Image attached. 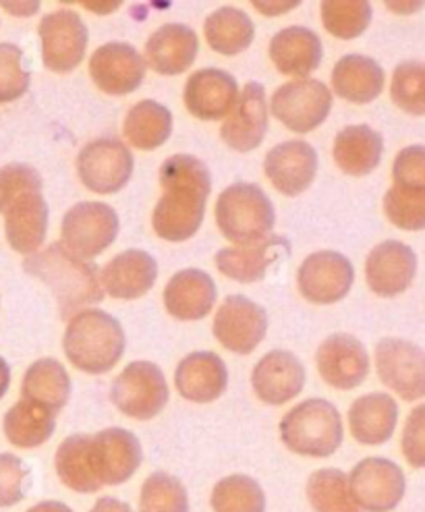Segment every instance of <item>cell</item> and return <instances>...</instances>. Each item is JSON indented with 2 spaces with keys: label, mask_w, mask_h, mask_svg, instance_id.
I'll return each instance as SVG.
<instances>
[{
  "label": "cell",
  "mask_w": 425,
  "mask_h": 512,
  "mask_svg": "<svg viewBox=\"0 0 425 512\" xmlns=\"http://www.w3.org/2000/svg\"><path fill=\"white\" fill-rule=\"evenodd\" d=\"M162 197L154 208V231L164 241H187L200 231L212 191L208 166L187 154L168 158L160 168Z\"/></svg>",
  "instance_id": "1"
},
{
  "label": "cell",
  "mask_w": 425,
  "mask_h": 512,
  "mask_svg": "<svg viewBox=\"0 0 425 512\" xmlns=\"http://www.w3.org/2000/svg\"><path fill=\"white\" fill-rule=\"evenodd\" d=\"M23 268L50 287L65 320H71L83 307L100 303L104 297L96 268L65 249L63 243H52L27 255Z\"/></svg>",
  "instance_id": "2"
},
{
  "label": "cell",
  "mask_w": 425,
  "mask_h": 512,
  "mask_svg": "<svg viewBox=\"0 0 425 512\" xmlns=\"http://www.w3.org/2000/svg\"><path fill=\"white\" fill-rule=\"evenodd\" d=\"M125 330L102 309H83L69 320L63 347L67 359L85 374H106L125 353Z\"/></svg>",
  "instance_id": "3"
},
{
  "label": "cell",
  "mask_w": 425,
  "mask_h": 512,
  "mask_svg": "<svg viewBox=\"0 0 425 512\" xmlns=\"http://www.w3.org/2000/svg\"><path fill=\"white\" fill-rule=\"evenodd\" d=\"M343 417L324 398H307L280 421V438L301 457L326 459L343 444Z\"/></svg>",
  "instance_id": "4"
},
{
  "label": "cell",
  "mask_w": 425,
  "mask_h": 512,
  "mask_svg": "<svg viewBox=\"0 0 425 512\" xmlns=\"http://www.w3.org/2000/svg\"><path fill=\"white\" fill-rule=\"evenodd\" d=\"M216 222L220 233L235 245H251L270 237L276 212L262 187L235 183L218 197Z\"/></svg>",
  "instance_id": "5"
},
{
  "label": "cell",
  "mask_w": 425,
  "mask_h": 512,
  "mask_svg": "<svg viewBox=\"0 0 425 512\" xmlns=\"http://www.w3.org/2000/svg\"><path fill=\"white\" fill-rule=\"evenodd\" d=\"M112 403L131 419H154L168 403V384L152 361H133L117 376L110 390Z\"/></svg>",
  "instance_id": "6"
},
{
  "label": "cell",
  "mask_w": 425,
  "mask_h": 512,
  "mask_svg": "<svg viewBox=\"0 0 425 512\" xmlns=\"http://www.w3.org/2000/svg\"><path fill=\"white\" fill-rule=\"evenodd\" d=\"M272 115L295 133L320 127L332 108V92L318 79H293L274 92Z\"/></svg>",
  "instance_id": "7"
},
{
  "label": "cell",
  "mask_w": 425,
  "mask_h": 512,
  "mask_svg": "<svg viewBox=\"0 0 425 512\" xmlns=\"http://www.w3.org/2000/svg\"><path fill=\"white\" fill-rule=\"evenodd\" d=\"M63 245L81 260L100 255L119 235V216L108 204L83 202L63 218Z\"/></svg>",
  "instance_id": "8"
},
{
  "label": "cell",
  "mask_w": 425,
  "mask_h": 512,
  "mask_svg": "<svg viewBox=\"0 0 425 512\" xmlns=\"http://www.w3.org/2000/svg\"><path fill=\"white\" fill-rule=\"evenodd\" d=\"M77 173L90 191L117 193L133 175V154L125 141L115 137L90 141L77 156Z\"/></svg>",
  "instance_id": "9"
},
{
  "label": "cell",
  "mask_w": 425,
  "mask_h": 512,
  "mask_svg": "<svg viewBox=\"0 0 425 512\" xmlns=\"http://www.w3.org/2000/svg\"><path fill=\"white\" fill-rule=\"evenodd\" d=\"M349 479V492L365 512H390L401 504L407 479L403 469L380 457L365 459L357 463L351 471Z\"/></svg>",
  "instance_id": "10"
},
{
  "label": "cell",
  "mask_w": 425,
  "mask_h": 512,
  "mask_svg": "<svg viewBox=\"0 0 425 512\" xmlns=\"http://www.w3.org/2000/svg\"><path fill=\"white\" fill-rule=\"evenodd\" d=\"M378 376L399 394L403 401L413 403L425 398V351L403 338H384L376 347Z\"/></svg>",
  "instance_id": "11"
},
{
  "label": "cell",
  "mask_w": 425,
  "mask_h": 512,
  "mask_svg": "<svg viewBox=\"0 0 425 512\" xmlns=\"http://www.w3.org/2000/svg\"><path fill=\"white\" fill-rule=\"evenodd\" d=\"M42 61L54 73H71L88 48V27L75 11L61 9L40 21Z\"/></svg>",
  "instance_id": "12"
},
{
  "label": "cell",
  "mask_w": 425,
  "mask_h": 512,
  "mask_svg": "<svg viewBox=\"0 0 425 512\" xmlns=\"http://www.w3.org/2000/svg\"><path fill=\"white\" fill-rule=\"evenodd\" d=\"M266 330V311L243 295L226 297L214 318V336L218 343L237 355H249L258 349Z\"/></svg>",
  "instance_id": "13"
},
{
  "label": "cell",
  "mask_w": 425,
  "mask_h": 512,
  "mask_svg": "<svg viewBox=\"0 0 425 512\" xmlns=\"http://www.w3.org/2000/svg\"><path fill=\"white\" fill-rule=\"evenodd\" d=\"M353 280V264L343 253L336 251L311 253L297 274L301 295L316 305H330L345 299L353 287Z\"/></svg>",
  "instance_id": "14"
},
{
  "label": "cell",
  "mask_w": 425,
  "mask_h": 512,
  "mask_svg": "<svg viewBox=\"0 0 425 512\" xmlns=\"http://www.w3.org/2000/svg\"><path fill=\"white\" fill-rule=\"evenodd\" d=\"M322 380L336 390H353L370 374V355L351 334H332L316 353Z\"/></svg>",
  "instance_id": "15"
},
{
  "label": "cell",
  "mask_w": 425,
  "mask_h": 512,
  "mask_svg": "<svg viewBox=\"0 0 425 512\" xmlns=\"http://www.w3.org/2000/svg\"><path fill=\"white\" fill-rule=\"evenodd\" d=\"M92 467L104 486H121L141 465V444L135 434L123 428H108L92 436Z\"/></svg>",
  "instance_id": "16"
},
{
  "label": "cell",
  "mask_w": 425,
  "mask_h": 512,
  "mask_svg": "<svg viewBox=\"0 0 425 512\" xmlns=\"http://www.w3.org/2000/svg\"><path fill=\"white\" fill-rule=\"evenodd\" d=\"M90 75L98 88L112 96L135 92L146 77V61L131 44L110 42L90 59Z\"/></svg>",
  "instance_id": "17"
},
{
  "label": "cell",
  "mask_w": 425,
  "mask_h": 512,
  "mask_svg": "<svg viewBox=\"0 0 425 512\" xmlns=\"http://www.w3.org/2000/svg\"><path fill=\"white\" fill-rule=\"evenodd\" d=\"M268 129V104L264 85L249 81L231 115L222 123L220 135L224 144L237 152H251L258 148Z\"/></svg>",
  "instance_id": "18"
},
{
  "label": "cell",
  "mask_w": 425,
  "mask_h": 512,
  "mask_svg": "<svg viewBox=\"0 0 425 512\" xmlns=\"http://www.w3.org/2000/svg\"><path fill=\"white\" fill-rule=\"evenodd\" d=\"M417 272L415 251L401 241H384L372 249L365 262V280L380 297L405 293Z\"/></svg>",
  "instance_id": "19"
},
{
  "label": "cell",
  "mask_w": 425,
  "mask_h": 512,
  "mask_svg": "<svg viewBox=\"0 0 425 512\" xmlns=\"http://www.w3.org/2000/svg\"><path fill=\"white\" fill-rule=\"evenodd\" d=\"M239 98V85L222 69L195 71L185 83V106L195 119L220 121L231 115Z\"/></svg>",
  "instance_id": "20"
},
{
  "label": "cell",
  "mask_w": 425,
  "mask_h": 512,
  "mask_svg": "<svg viewBox=\"0 0 425 512\" xmlns=\"http://www.w3.org/2000/svg\"><path fill=\"white\" fill-rule=\"evenodd\" d=\"M251 386L262 403L285 405L301 394L305 367L289 351H272L253 367Z\"/></svg>",
  "instance_id": "21"
},
{
  "label": "cell",
  "mask_w": 425,
  "mask_h": 512,
  "mask_svg": "<svg viewBox=\"0 0 425 512\" xmlns=\"http://www.w3.org/2000/svg\"><path fill=\"white\" fill-rule=\"evenodd\" d=\"M264 170L280 193L299 195L316 179L318 154L307 141H285L268 152Z\"/></svg>",
  "instance_id": "22"
},
{
  "label": "cell",
  "mask_w": 425,
  "mask_h": 512,
  "mask_svg": "<svg viewBox=\"0 0 425 512\" xmlns=\"http://www.w3.org/2000/svg\"><path fill=\"white\" fill-rule=\"evenodd\" d=\"M158 264L150 253L129 249L112 258L100 272L104 293L115 299H139L146 295L156 282Z\"/></svg>",
  "instance_id": "23"
},
{
  "label": "cell",
  "mask_w": 425,
  "mask_h": 512,
  "mask_svg": "<svg viewBox=\"0 0 425 512\" xmlns=\"http://www.w3.org/2000/svg\"><path fill=\"white\" fill-rule=\"evenodd\" d=\"M216 284L210 274L187 268L168 280L164 289V305L173 318L195 322L206 318L216 305Z\"/></svg>",
  "instance_id": "24"
},
{
  "label": "cell",
  "mask_w": 425,
  "mask_h": 512,
  "mask_svg": "<svg viewBox=\"0 0 425 512\" xmlns=\"http://www.w3.org/2000/svg\"><path fill=\"white\" fill-rule=\"evenodd\" d=\"M175 386L187 401L206 405L224 394L229 386V369L216 353H191L177 367Z\"/></svg>",
  "instance_id": "25"
},
{
  "label": "cell",
  "mask_w": 425,
  "mask_h": 512,
  "mask_svg": "<svg viewBox=\"0 0 425 512\" xmlns=\"http://www.w3.org/2000/svg\"><path fill=\"white\" fill-rule=\"evenodd\" d=\"M200 50V40L183 23H166L146 44V61L160 75H181L191 69Z\"/></svg>",
  "instance_id": "26"
},
{
  "label": "cell",
  "mask_w": 425,
  "mask_h": 512,
  "mask_svg": "<svg viewBox=\"0 0 425 512\" xmlns=\"http://www.w3.org/2000/svg\"><path fill=\"white\" fill-rule=\"evenodd\" d=\"M3 216L7 241L17 253L32 255L42 247L48 231V206L42 191L21 195Z\"/></svg>",
  "instance_id": "27"
},
{
  "label": "cell",
  "mask_w": 425,
  "mask_h": 512,
  "mask_svg": "<svg viewBox=\"0 0 425 512\" xmlns=\"http://www.w3.org/2000/svg\"><path fill=\"white\" fill-rule=\"evenodd\" d=\"M270 59L282 75L307 79L322 61V42L307 27H285L270 42Z\"/></svg>",
  "instance_id": "28"
},
{
  "label": "cell",
  "mask_w": 425,
  "mask_h": 512,
  "mask_svg": "<svg viewBox=\"0 0 425 512\" xmlns=\"http://www.w3.org/2000/svg\"><path fill=\"white\" fill-rule=\"evenodd\" d=\"M399 405L390 394H365L349 409V428L353 438L365 446H380L388 442L396 430Z\"/></svg>",
  "instance_id": "29"
},
{
  "label": "cell",
  "mask_w": 425,
  "mask_h": 512,
  "mask_svg": "<svg viewBox=\"0 0 425 512\" xmlns=\"http://www.w3.org/2000/svg\"><path fill=\"white\" fill-rule=\"evenodd\" d=\"M280 253H289V243L270 235L251 245L224 247L216 253L218 270L237 282H255L266 276V270L278 260Z\"/></svg>",
  "instance_id": "30"
},
{
  "label": "cell",
  "mask_w": 425,
  "mask_h": 512,
  "mask_svg": "<svg viewBox=\"0 0 425 512\" xmlns=\"http://www.w3.org/2000/svg\"><path fill=\"white\" fill-rule=\"evenodd\" d=\"M384 81L382 67L361 54L343 56L332 71V90L353 104L374 102L384 90Z\"/></svg>",
  "instance_id": "31"
},
{
  "label": "cell",
  "mask_w": 425,
  "mask_h": 512,
  "mask_svg": "<svg viewBox=\"0 0 425 512\" xmlns=\"http://www.w3.org/2000/svg\"><path fill=\"white\" fill-rule=\"evenodd\" d=\"M384 139L378 131L367 125H351L340 131L334 139V162L347 175H370L380 164Z\"/></svg>",
  "instance_id": "32"
},
{
  "label": "cell",
  "mask_w": 425,
  "mask_h": 512,
  "mask_svg": "<svg viewBox=\"0 0 425 512\" xmlns=\"http://www.w3.org/2000/svg\"><path fill=\"white\" fill-rule=\"evenodd\" d=\"M21 394L25 401L38 403L54 413H59L69 403L71 378L61 361L38 359L23 376Z\"/></svg>",
  "instance_id": "33"
},
{
  "label": "cell",
  "mask_w": 425,
  "mask_h": 512,
  "mask_svg": "<svg viewBox=\"0 0 425 512\" xmlns=\"http://www.w3.org/2000/svg\"><path fill=\"white\" fill-rule=\"evenodd\" d=\"M92 436L77 434L63 440V444L56 450V473L65 486L79 494H94L102 490V483L96 479L92 467Z\"/></svg>",
  "instance_id": "34"
},
{
  "label": "cell",
  "mask_w": 425,
  "mask_h": 512,
  "mask_svg": "<svg viewBox=\"0 0 425 512\" xmlns=\"http://www.w3.org/2000/svg\"><path fill=\"white\" fill-rule=\"evenodd\" d=\"M56 428V413L32 403L21 401L5 415V436L17 448H38L50 440Z\"/></svg>",
  "instance_id": "35"
},
{
  "label": "cell",
  "mask_w": 425,
  "mask_h": 512,
  "mask_svg": "<svg viewBox=\"0 0 425 512\" xmlns=\"http://www.w3.org/2000/svg\"><path fill=\"white\" fill-rule=\"evenodd\" d=\"M123 133L137 150H156L173 133V115L156 100L137 102L125 117Z\"/></svg>",
  "instance_id": "36"
},
{
  "label": "cell",
  "mask_w": 425,
  "mask_h": 512,
  "mask_svg": "<svg viewBox=\"0 0 425 512\" xmlns=\"http://www.w3.org/2000/svg\"><path fill=\"white\" fill-rule=\"evenodd\" d=\"M204 34L212 50L224 56H235L249 48L255 30L253 21L241 9L222 7L206 19Z\"/></svg>",
  "instance_id": "37"
},
{
  "label": "cell",
  "mask_w": 425,
  "mask_h": 512,
  "mask_svg": "<svg viewBox=\"0 0 425 512\" xmlns=\"http://www.w3.org/2000/svg\"><path fill=\"white\" fill-rule=\"evenodd\" d=\"M307 500L316 512H361L340 469H320L307 479Z\"/></svg>",
  "instance_id": "38"
},
{
  "label": "cell",
  "mask_w": 425,
  "mask_h": 512,
  "mask_svg": "<svg viewBox=\"0 0 425 512\" xmlns=\"http://www.w3.org/2000/svg\"><path fill=\"white\" fill-rule=\"evenodd\" d=\"M214 512H266V494L255 479L247 475H229L212 490Z\"/></svg>",
  "instance_id": "39"
},
{
  "label": "cell",
  "mask_w": 425,
  "mask_h": 512,
  "mask_svg": "<svg viewBox=\"0 0 425 512\" xmlns=\"http://www.w3.org/2000/svg\"><path fill=\"white\" fill-rule=\"evenodd\" d=\"M139 512H189L183 481L170 473H152L141 486Z\"/></svg>",
  "instance_id": "40"
},
{
  "label": "cell",
  "mask_w": 425,
  "mask_h": 512,
  "mask_svg": "<svg viewBox=\"0 0 425 512\" xmlns=\"http://www.w3.org/2000/svg\"><path fill=\"white\" fill-rule=\"evenodd\" d=\"M392 102L409 115H425V63L407 61L394 69L390 85Z\"/></svg>",
  "instance_id": "41"
},
{
  "label": "cell",
  "mask_w": 425,
  "mask_h": 512,
  "mask_svg": "<svg viewBox=\"0 0 425 512\" xmlns=\"http://www.w3.org/2000/svg\"><path fill=\"white\" fill-rule=\"evenodd\" d=\"M388 220L403 231L425 229V189L392 185L384 197Z\"/></svg>",
  "instance_id": "42"
},
{
  "label": "cell",
  "mask_w": 425,
  "mask_h": 512,
  "mask_svg": "<svg viewBox=\"0 0 425 512\" xmlns=\"http://www.w3.org/2000/svg\"><path fill=\"white\" fill-rule=\"evenodd\" d=\"M322 21L328 34L340 40H353L361 36L367 25L372 21V5L370 3H324L322 5Z\"/></svg>",
  "instance_id": "43"
},
{
  "label": "cell",
  "mask_w": 425,
  "mask_h": 512,
  "mask_svg": "<svg viewBox=\"0 0 425 512\" xmlns=\"http://www.w3.org/2000/svg\"><path fill=\"white\" fill-rule=\"evenodd\" d=\"M42 191V177L30 164L13 162L0 168V214L25 193Z\"/></svg>",
  "instance_id": "44"
},
{
  "label": "cell",
  "mask_w": 425,
  "mask_h": 512,
  "mask_svg": "<svg viewBox=\"0 0 425 512\" xmlns=\"http://www.w3.org/2000/svg\"><path fill=\"white\" fill-rule=\"evenodd\" d=\"M21 48L0 44V104L21 98L30 88V73L21 67Z\"/></svg>",
  "instance_id": "45"
},
{
  "label": "cell",
  "mask_w": 425,
  "mask_h": 512,
  "mask_svg": "<svg viewBox=\"0 0 425 512\" xmlns=\"http://www.w3.org/2000/svg\"><path fill=\"white\" fill-rule=\"evenodd\" d=\"M30 469L15 454H0V506H13L25 498Z\"/></svg>",
  "instance_id": "46"
},
{
  "label": "cell",
  "mask_w": 425,
  "mask_h": 512,
  "mask_svg": "<svg viewBox=\"0 0 425 512\" xmlns=\"http://www.w3.org/2000/svg\"><path fill=\"white\" fill-rule=\"evenodd\" d=\"M394 185L425 189V146H409L399 152L392 164Z\"/></svg>",
  "instance_id": "47"
},
{
  "label": "cell",
  "mask_w": 425,
  "mask_h": 512,
  "mask_svg": "<svg viewBox=\"0 0 425 512\" xmlns=\"http://www.w3.org/2000/svg\"><path fill=\"white\" fill-rule=\"evenodd\" d=\"M401 448L411 467H425V405H419L409 413L403 428Z\"/></svg>",
  "instance_id": "48"
},
{
  "label": "cell",
  "mask_w": 425,
  "mask_h": 512,
  "mask_svg": "<svg viewBox=\"0 0 425 512\" xmlns=\"http://www.w3.org/2000/svg\"><path fill=\"white\" fill-rule=\"evenodd\" d=\"M90 512H133L129 504L117 500V498H110V496H104L100 498L94 508Z\"/></svg>",
  "instance_id": "49"
},
{
  "label": "cell",
  "mask_w": 425,
  "mask_h": 512,
  "mask_svg": "<svg viewBox=\"0 0 425 512\" xmlns=\"http://www.w3.org/2000/svg\"><path fill=\"white\" fill-rule=\"evenodd\" d=\"M27 512H73V510L67 504H63V502L46 500V502H40V504L32 506Z\"/></svg>",
  "instance_id": "50"
},
{
  "label": "cell",
  "mask_w": 425,
  "mask_h": 512,
  "mask_svg": "<svg viewBox=\"0 0 425 512\" xmlns=\"http://www.w3.org/2000/svg\"><path fill=\"white\" fill-rule=\"evenodd\" d=\"M255 9L262 11V13H282V11H289L293 7H297L299 3H253Z\"/></svg>",
  "instance_id": "51"
},
{
  "label": "cell",
  "mask_w": 425,
  "mask_h": 512,
  "mask_svg": "<svg viewBox=\"0 0 425 512\" xmlns=\"http://www.w3.org/2000/svg\"><path fill=\"white\" fill-rule=\"evenodd\" d=\"M9 384H11V369H9V363L0 357V398L7 394Z\"/></svg>",
  "instance_id": "52"
},
{
  "label": "cell",
  "mask_w": 425,
  "mask_h": 512,
  "mask_svg": "<svg viewBox=\"0 0 425 512\" xmlns=\"http://www.w3.org/2000/svg\"><path fill=\"white\" fill-rule=\"evenodd\" d=\"M3 7L7 11H13V13H25V15H32L38 11V3H3Z\"/></svg>",
  "instance_id": "53"
}]
</instances>
